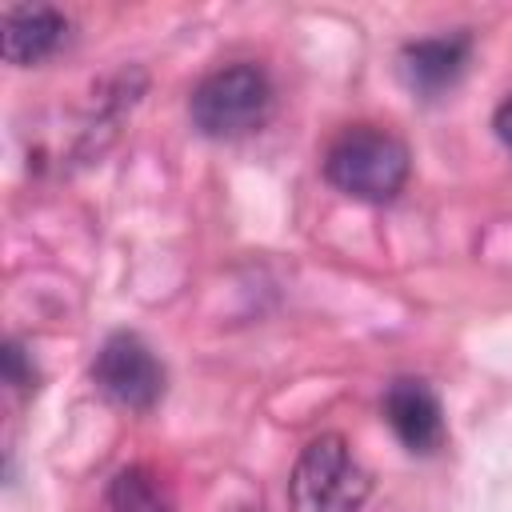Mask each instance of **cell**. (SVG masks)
Segmentation results:
<instances>
[{
  "instance_id": "cell-1",
  "label": "cell",
  "mask_w": 512,
  "mask_h": 512,
  "mask_svg": "<svg viewBox=\"0 0 512 512\" xmlns=\"http://www.w3.org/2000/svg\"><path fill=\"white\" fill-rule=\"evenodd\" d=\"M408 168L412 160H408L404 140L376 124L344 128L324 152V180L364 204L396 200L408 180Z\"/></svg>"
},
{
  "instance_id": "cell-2",
  "label": "cell",
  "mask_w": 512,
  "mask_h": 512,
  "mask_svg": "<svg viewBox=\"0 0 512 512\" xmlns=\"http://www.w3.org/2000/svg\"><path fill=\"white\" fill-rule=\"evenodd\" d=\"M372 492V472L340 432L308 440L288 472V512H360Z\"/></svg>"
},
{
  "instance_id": "cell-3",
  "label": "cell",
  "mask_w": 512,
  "mask_h": 512,
  "mask_svg": "<svg viewBox=\"0 0 512 512\" xmlns=\"http://www.w3.org/2000/svg\"><path fill=\"white\" fill-rule=\"evenodd\" d=\"M188 116L208 140H240L272 116V80L260 64L236 60L212 68L188 96Z\"/></svg>"
},
{
  "instance_id": "cell-4",
  "label": "cell",
  "mask_w": 512,
  "mask_h": 512,
  "mask_svg": "<svg viewBox=\"0 0 512 512\" xmlns=\"http://www.w3.org/2000/svg\"><path fill=\"white\" fill-rule=\"evenodd\" d=\"M92 384L104 400L128 412H148L164 396V364L136 332H112L96 360H92Z\"/></svg>"
},
{
  "instance_id": "cell-5",
  "label": "cell",
  "mask_w": 512,
  "mask_h": 512,
  "mask_svg": "<svg viewBox=\"0 0 512 512\" xmlns=\"http://www.w3.org/2000/svg\"><path fill=\"white\" fill-rule=\"evenodd\" d=\"M384 420L396 440L416 456H432L444 444V408L424 380H392L384 392Z\"/></svg>"
},
{
  "instance_id": "cell-6",
  "label": "cell",
  "mask_w": 512,
  "mask_h": 512,
  "mask_svg": "<svg viewBox=\"0 0 512 512\" xmlns=\"http://www.w3.org/2000/svg\"><path fill=\"white\" fill-rule=\"evenodd\" d=\"M0 32H4V60L16 68H28L48 60L64 44L68 20L48 4H20V8H4Z\"/></svg>"
},
{
  "instance_id": "cell-7",
  "label": "cell",
  "mask_w": 512,
  "mask_h": 512,
  "mask_svg": "<svg viewBox=\"0 0 512 512\" xmlns=\"http://www.w3.org/2000/svg\"><path fill=\"white\" fill-rule=\"evenodd\" d=\"M472 52V40L464 32H448V36H424L400 48V72L408 80V88L416 92H444L448 84H456V76L464 72Z\"/></svg>"
},
{
  "instance_id": "cell-8",
  "label": "cell",
  "mask_w": 512,
  "mask_h": 512,
  "mask_svg": "<svg viewBox=\"0 0 512 512\" xmlns=\"http://www.w3.org/2000/svg\"><path fill=\"white\" fill-rule=\"evenodd\" d=\"M108 508H112V512H176L168 488H164L160 476H156L152 468H144V464L120 468V472L112 476Z\"/></svg>"
},
{
  "instance_id": "cell-9",
  "label": "cell",
  "mask_w": 512,
  "mask_h": 512,
  "mask_svg": "<svg viewBox=\"0 0 512 512\" xmlns=\"http://www.w3.org/2000/svg\"><path fill=\"white\" fill-rule=\"evenodd\" d=\"M4 380L12 384V388H36V368L28 364V356H24V348L16 344V340H8L4 344Z\"/></svg>"
},
{
  "instance_id": "cell-10",
  "label": "cell",
  "mask_w": 512,
  "mask_h": 512,
  "mask_svg": "<svg viewBox=\"0 0 512 512\" xmlns=\"http://www.w3.org/2000/svg\"><path fill=\"white\" fill-rule=\"evenodd\" d=\"M492 128H496L500 144H508V148H512V92L496 104V112H492Z\"/></svg>"
}]
</instances>
